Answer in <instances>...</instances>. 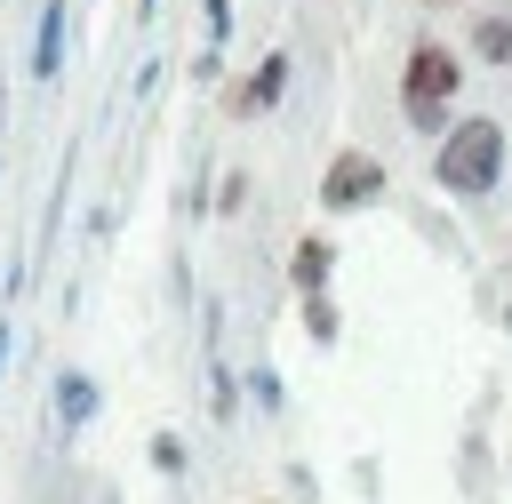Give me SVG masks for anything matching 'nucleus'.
I'll return each instance as SVG.
<instances>
[{
    "label": "nucleus",
    "mask_w": 512,
    "mask_h": 504,
    "mask_svg": "<svg viewBox=\"0 0 512 504\" xmlns=\"http://www.w3.org/2000/svg\"><path fill=\"white\" fill-rule=\"evenodd\" d=\"M232 40V0H208V48Z\"/></svg>",
    "instance_id": "11"
},
{
    "label": "nucleus",
    "mask_w": 512,
    "mask_h": 504,
    "mask_svg": "<svg viewBox=\"0 0 512 504\" xmlns=\"http://www.w3.org/2000/svg\"><path fill=\"white\" fill-rule=\"evenodd\" d=\"M472 56L496 64V72H512V16H480L472 24Z\"/></svg>",
    "instance_id": "7"
},
{
    "label": "nucleus",
    "mask_w": 512,
    "mask_h": 504,
    "mask_svg": "<svg viewBox=\"0 0 512 504\" xmlns=\"http://www.w3.org/2000/svg\"><path fill=\"white\" fill-rule=\"evenodd\" d=\"M328 272H336V240H328V232H304V240H296V256H288L296 296H328Z\"/></svg>",
    "instance_id": "5"
},
{
    "label": "nucleus",
    "mask_w": 512,
    "mask_h": 504,
    "mask_svg": "<svg viewBox=\"0 0 512 504\" xmlns=\"http://www.w3.org/2000/svg\"><path fill=\"white\" fill-rule=\"evenodd\" d=\"M152 464L176 480V472H184V440H176V432H160V440H152Z\"/></svg>",
    "instance_id": "10"
},
{
    "label": "nucleus",
    "mask_w": 512,
    "mask_h": 504,
    "mask_svg": "<svg viewBox=\"0 0 512 504\" xmlns=\"http://www.w3.org/2000/svg\"><path fill=\"white\" fill-rule=\"evenodd\" d=\"M368 200H384V160H376V152H336V160L320 168V208H328V216H352V208H368Z\"/></svg>",
    "instance_id": "3"
},
{
    "label": "nucleus",
    "mask_w": 512,
    "mask_h": 504,
    "mask_svg": "<svg viewBox=\"0 0 512 504\" xmlns=\"http://www.w3.org/2000/svg\"><path fill=\"white\" fill-rule=\"evenodd\" d=\"M456 96H464V56L448 40H432V32H416L408 56H400V112H408V128L440 136Z\"/></svg>",
    "instance_id": "2"
},
{
    "label": "nucleus",
    "mask_w": 512,
    "mask_h": 504,
    "mask_svg": "<svg viewBox=\"0 0 512 504\" xmlns=\"http://www.w3.org/2000/svg\"><path fill=\"white\" fill-rule=\"evenodd\" d=\"M56 416H64V424H88V416H96V384H88L80 368L56 376Z\"/></svg>",
    "instance_id": "8"
},
{
    "label": "nucleus",
    "mask_w": 512,
    "mask_h": 504,
    "mask_svg": "<svg viewBox=\"0 0 512 504\" xmlns=\"http://www.w3.org/2000/svg\"><path fill=\"white\" fill-rule=\"evenodd\" d=\"M0 368H8V320H0Z\"/></svg>",
    "instance_id": "12"
},
{
    "label": "nucleus",
    "mask_w": 512,
    "mask_h": 504,
    "mask_svg": "<svg viewBox=\"0 0 512 504\" xmlns=\"http://www.w3.org/2000/svg\"><path fill=\"white\" fill-rule=\"evenodd\" d=\"M304 328H312L320 344H336V304H328V296H304Z\"/></svg>",
    "instance_id": "9"
},
{
    "label": "nucleus",
    "mask_w": 512,
    "mask_h": 504,
    "mask_svg": "<svg viewBox=\"0 0 512 504\" xmlns=\"http://www.w3.org/2000/svg\"><path fill=\"white\" fill-rule=\"evenodd\" d=\"M280 88H288V48H272V56L232 88V104H224V112H232V120H256V112H272V104H280Z\"/></svg>",
    "instance_id": "4"
},
{
    "label": "nucleus",
    "mask_w": 512,
    "mask_h": 504,
    "mask_svg": "<svg viewBox=\"0 0 512 504\" xmlns=\"http://www.w3.org/2000/svg\"><path fill=\"white\" fill-rule=\"evenodd\" d=\"M136 8H144V16H152V0H136Z\"/></svg>",
    "instance_id": "14"
},
{
    "label": "nucleus",
    "mask_w": 512,
    "mask_h": 504,
    "mask_svg": "<svg viewBox=\"0 0 512 504\" xmlns=\"http://www.w3.org/2000/svg\"><path fill=\"white\" fill-rule=\"evenodd\" d=\"M504 328H512V304H504Z\"/></svg>",
    "instance_id": "13"
},
{
    "label": "nucleus",
    "mask_w": 512,
    "mask_h": 504,
    "mask_svg": "<svg viewBox=\"0 0 512 504\" xmlns=\"http://www.w3.org/2000/svg\"><path fill=\"white\" fill-rule=\"evenodd\" d=\"M56 64H64V0H48V8H40V40H32V80H56Z\"/></svg>",
    "instance_id": "6"
},
{
    "label": "nucleus",
    "mask_w": 512,
    "mask_h": 504,
    "mask_svg": "<svg viewBox=\"0 0 512 504\" xmlns=\"http://www.w3.org/2000/svg\"><path fill=\"white\" fill-rule=\"evenodd\" d=\"M504 168H512V152H504V128H496L488 112L448 120L440 144H432V184H440L448 200H488V192L504 184Z\"/></svg>",
    "instance_id": "1"
}]
</instances>
